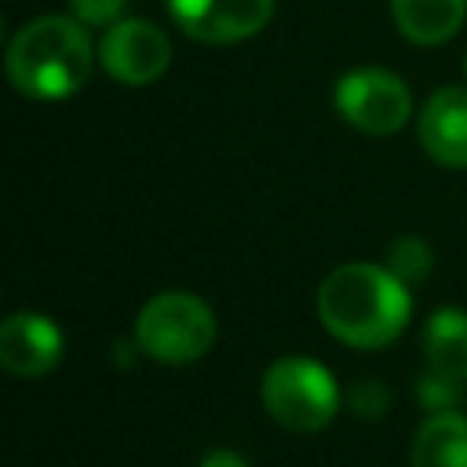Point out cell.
<instances>
[{
    "label": "cell",
    "mask_w": 467,
    "mask_h": 467,
    "mask_svg": "<svg viewBox=\"0 0 467 467\" xmlns=\"http://www.w3.org/2000/svg\"><path fill=\"white\" fill-rule=\"evenodd\" d=\"M412 314V296L387 263H339L317 288V317L325 332L354 350L394 343Z\"/></svg>",
    "instance_id": "6da1fadb"
},
{
    "label": "cell",
    "mask_w": 467,
    "mask_h": 467,
    "mask_svg": "<svg viewBox=\"0 0 467 467\" xmlns=\"http://www.w3.org/2000/svg\"><path fill=\"white\" fill-rule=\"evenodd\" d=\"M95 66L88 26L73 15H40L7 44V80L18 95L58 102L77 95Z\"/></svg>",
    "instance_id": "7a4b0ae2"
},
{
    "label": "cell",
    "mask_w": 467,
    "mask_h": 467,
    "mask_svg": "<svg viewBox=\"0 0 467 467\" xmlns=\"http://www.w3.org/2000/svg\"><path fill=\"white\" fill-rule=\"evenodd\" d=\"M131 336L139 339L142 358L161 365H190L201 361L215 343V310L186 288H164L139 306Z\"/></svg>",
    "instance_id": "3957f363"
},
{
    "label": "cell",
    "mask_w": 467,
    "mask_h": 467,
    "mask_svg": "<svg viewBox=\"0 0 467 467\" xmlns=\"http://www.w3.org/2000/svg\"><path fill=\"white\" fill-rule=\"evenodd\" d=\"M259 398H263V409L270 412V420L296 434H314V431L328 427L332 416L339 412L336 376L321 361L303 358V354L270 361V368L263 372V383H259Z\"/></svg>",
    "instance_id": "277c9868"
},
{
    "label": "cell",
    "mask_w": 467,
    "mask_h": 467,
    "mask_svg": "<svg viewBox=\"0 0 467 467\" xmlns=\"http://www.w3.org/2000/svg\"><path fill=\"white\" fill-rule=\"evenodd\" d=\"M336 113L365 135H394L412 117L409 84L383 66H358L336 80Z\"/></svg>",
    "instance_id": "5b68a950"
},
{
    "label": "cell",
    "mask_w": 467,
    "mask_h": 467,
    "mask_svg": "<svg viewBox=\"0 0 467 467\" xmlns=\"http://www.w3.org/2000/svg\"><path fill=\"white\" fill-rule=\"evenodd\" d=\"M99 62L113 80H120L128 88H142V84H153V80H161L168 73L171 40L157 22L120 18L102 33Z\"/></svg>",
    "instance_id": "8992f818"
},
{
    "label": "cell",
    "mask_w": 467,
    "mask_h": 467,
    "mask_svg": "<svg viewBox=\"0 0 467 467\" xmlns=\"http://www.w3.org/2000/svg\"><path fill=\"white\" fill-rule=\"evenodd\" d=\"M277 0H164L175 26L201 44H237L266 29Z\"/></svg>",
    "instance_id": "52a82bcc"
},
{
    "label": "cell",
    "mask_w": 467,
    "mask_h": 467,
    "mask_svg": "<svg viewBox=\"0 0 467 467\" xmlns=\"http://www.w3.org/2000/svg\"><path fill=\"white\" fill-rule=\"evenodd\" d=\"M66 336L55 317L40 310H15L0 321V368L15 379H40L58 368Z\"/></svg>",
    "instance_id": "ba28073f"
},
{
    "label": "cell",
    "mask_w": 467,
    "mask_h": 467,
    "mask_svg": "<svg viewBox=\"0 0 467 467\" xmlns=\"http://www.w3.org/2000/svg\"><path fill=\"white\" fill-rule=\"evenodd\" d=\"M423 153L441 168H467V88H438L416 120Z\"/></svg>",
    "instance_id": "9c48e42d"
},
{
    "label": "cell",
    "mask_w": 467,
    "mask_h": 467,
    "mask_svg": "<svg viewBox=\"0 0 467 467\" xmlns=\"http://www.w3.org/2000/svg\"><path fill=\"white\" fill-rule=\"evenodd\" d=\"M390 15L409 44L434 47L460 33L467 18V0H390Z\"/></svg>",
    "instance_id": "30bf717a"
},
{
    "label": "cell",
    "mask_w": 467,
    "mask_h": 467,
    "mask_svg": "<svg viewBox=\"0 0 467 467\" xmlns=\"http://www.w3.org/2000/svg\"><path fill=\"white\" fill-rule=\"evenodd\" d=\"M412 467H467V416L460 409L431 412L409 449Z\"/></svg>",
    "instance_id": "8fae6325"
},
{
    "label": "cell",
    "mask_w": 467,
    "mask_h": 467,
    "mask_svg": "<svg viewBox=\"0 0 467 467\" xmlns=\"http://www.w3.org/2000/svg\"><path fill=\"white\" fill-rule=\"evenodd\" d=\"M423 361L431 372L467 383V310L438 306L423 325Z\"/></svg>",
    "instance_id": "7c38bea8"
},
{
    "label": "cell",
    "mask_w": 467,
    "mask_h": 467,
    "mask_svg": "<svg viewBox=\"0 0 467 467\" xmlns=\"http://www.w3.org/2000/svg\"><path fill=\"white\" fill-rule=\"evenodd\" d=\"M387 270L394 277H401L409 288L412 285H423L434 274V252H431V244L423 237L405 234V237L390 241V248H387Z\"/></svg>",
    "instance_id": "4fadbf2b"
},
{
    "label": "cell",
    "mask_w": 467,
    "mask_h": 467,
    "mask_svg": "<svg viewBox=\"0 0 467 467\" xmlns=\"http://www.w3.org/2000/svg\"><path fill=\"white\" fill-rule=\"evenodd\" d=\"M463 387H467V383H460V379H449V376H438V372L423 368V376L416 379V398H420V405H423L427 412L456 409V401H460Z\"/></svg>",
    "instance_id": "5bb4252c"
},
{
    "label": "cell",
    "mask_w": 467,
    "mask_h": 467,
    "mask_svg": "<svg viewBox=\"0 0 467 467\" xmlns=\"http://www.w3.org/2000/svg\"><path fill=\"white\" fill-rule=\"evenodd\" d=\"M350 409L361 420H379L390 409V390L379 379H361L350 387Z\"/></svg>",
    "instance_id": "9a60e30c"
},
{
    "label": "cell",
    "mask_w": 467,
    "mask_h": 467,
    "mask_svg": "<svg viewBox=\"0 0 467 467\" xmlns=\"http://www.w3.org/2000/svg\"><path fill=\"white\" fill-rule=\"evenodd\" d=\"M128 11V0H69V15L80 18L88 29L91 26H102L109 29L113 22H120Z\"/></svg>",
    "instance_id": "2e32d148"
},
{
    "label": "cell",
    "mask_w": 467,
    "mask_h": 467,
    "mask_svg": "<svg viewBox=\"0 0 467 467\" xmlns=\"http://www.w3.org/2000/svg\"><path fill=\"white\" fill-rule=\"evenodd\" d=\"M201 467H252L241 452H234V449H212L204 460H201Z\"/></svg>",
    "instance_id": "e0dca14e"
},
{
    "label": "cell",
    "mask_w": 467,
    "mask_h": 467,
    "mask_svg": "<svg viewBox=\"0 0 467 467\" xmlns=\"http://www.w3.org/2000/svg\"><path fill=\"white\" fill-rule=\"evenodd\" d=\"M463 69H467V55H463Z\"/></svg>",
    "instance_id": "ac0fdd59"
}]
</instances>
